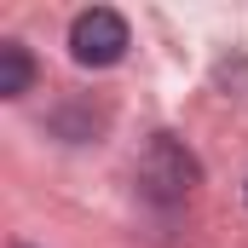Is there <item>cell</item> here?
Instances as JSON below:
<instances>
[{"mask_svg": "<svg viewBox=\"0 0 248 248\" xmlns=\"http://www.w3.org/2000/svg\"><path fill=\"white\" fill-rule=\"evenodd\" d=\"M190 185H196V156H190L173 133H156V139L144 144V156H139V190H144L150 202L173 208V202L190 196Z\"/></svg>", "mask_w": 248, "mask_h": 248, "instance_id": "6da1fadb", "label": "cell"}, {"mask_svg": "<svg viewBox=\"0 0 248 248\" xmlns=\"http://www.w3.org/2000/svg\"><path fill=\"white\" fill-rule=\"evenodd\" d=\"M35 81V58L23 41H0V98H23Z\"/></svg>", "mask_w": 248, "mask_h": 248, "instance_id": "3957f363", "label": "cell"}, {"mask_svg": "<svg viewBox=\"0 0 248 248\" xmlns=\"http://www.w3.org/2000/svg\"><path fill=\"white\" fill-rule=\"evenodd\" d=\"M127 46H133L127 17L110 12V6H93V12H81L69 23V58L81 63V69H110V63L127 58Z\"/></svg>", "mask_w": 248, "mask_h": 248, "instance_id": "7a4b0ae2", "label": "cell"}]
</instances>
